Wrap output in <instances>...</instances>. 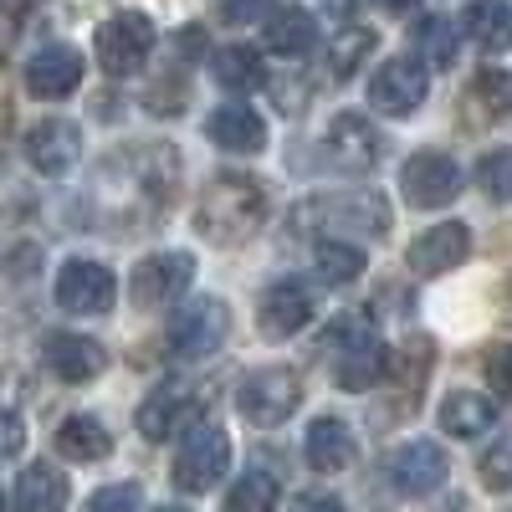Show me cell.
Here are the masks:
<instances>
[{
    "label": "cell",
    "mask_w": 512,
    "mask_h": 512,
    "mask_svg": "<svg viewBox=\"0 0 512 512\" xmlns=\"http://www.w3.org/2000/svg\"><path fill=\"white\" fill-rule=\"evenodd\" d=\"M205 139L216 149H226V154H256L267 144V123L246 103H226V108H216L205 118Z\"/></svg>",
    "instance_id": "18"
},
{
    "label": "cell",
    "mask_w": 512,
    "mask_h": 512,
    "mask_svg": "<svg viewBox=\"0 0 512 512\" xmlns=\"http://www.w3.org/2000/svg\"><path fill=\"white\" fill-rule=\"evenodd\" d=\"M497 425V400L477 395V390H456L441 400V431L446 436H461V441H477Z\"/></svg>",
    "instance_id": "20"
},
{
    "label": "cell",
    "mask_w": 512,
    "mask_h": 512,
    "mask_svg": "<svg viewBox=\"0 0 512 512\" xmlns=\"http://www.w3.org/2000/svg\"><path fill=\"white\" fill-rule=\"evenodd\" d=\"M57 451L67 461H103L113 451V436H108V425L93 420V415H67L57 425Z\"/></svg>",
    "instance_id": "25"
},
{
    "label": "cell",
    "mask_w": 512,
    "mask_h": 512,
    "mask_svg": "<svg viewBox=\"0 0 512 512\" xmlns=\"http://www.w3.org/2000/svg\"><path fill=\"white\" fill-rule=\"evenodd\" d=\"M446 451L436 441H405L390 451V461H384V477H390V487L400 497H431L441 482H446Z\"/></svg>",
    "instance_id": "10"
},
{
    "label": "cell",
    "mask_w": 512,
    "mask_h": 512,
    "mask_svg": "<svg viewBox=\"0 0 512 512\" xmlns=\"http://www.w3.org/2000/svg\"><path fill=\"white\" fill-rule=\"evenodd\" d=\"M308 318H313V292L297 277H277L262 297H256V328H262L272 344L292 338L297 328H308Z\"/></svg>",
    "instance_id": "12"
},
{
    "label": "cell",
    "mask_w": 512,
    "mask_h": 512,
    "mask_svg": "<svg viewBox=\"0 0 512 512\" xmlns=\"http://www.w3.org/2000/svg\"><path fill=\"white\" fill-rule=\"evenodd\" d=\"M292 512H344V502H338L333 492H297Z\"/></svg>",
    "instance_id": "38"
},
{
    "label": "cell",
    "mask_w": 512,
    "mask_h": 512,
    "mask_svg": "<svg viewBox=\"0 0 512 512\" xmlns=\"http://www.w3.org/2000/svg\"><path fill=\"white\" fill-rule=\"evenodd\" d=\"M267 6H272V0H216V16H221L226 26H251Z\"/></svg>",
    "instance_id": "36"
},
{
    "label": "cell",
    "mask_w": 512,
    "mask_h": 512,
    "mask_svg": "<svg viewBox=\"0 0 512 512\" xmlns=\"http://www.w3.org/2000/svg\"><path fill=\"white\" fill-rule=\"evenodd\" d=\"M415 0H379V11H410Z\"/></svg>",
    "instance_id": "42"
},
{
    "label": "cell",
    "mask_w": 512,
    "mask_h": 512,
    "mask_svg": "<svg viewBox=\"0 0 512 512\" xmlns=\"http://www.w3.org/2000/svg\"><path fill=\"white\" fill-rule=\"evenodd\" d=\"M226 333H231V308L221 297H195V303H185L169 318L164 338H169V354L175 359H205L226 344Z\"/></svg>",
    "instance_id": "6"
},
{
    "label": "cell",
    "mask_w": 512,
    "mask_h": 512,
    "mask_svg": "<svg viewBox=\"0 0 512 512\" xmlns=\"http://www.w3.org/2000/svg\"><path fill=\"white\" fill-rule=\"evenodd\" d=\"M466 256H472V231H466L461 221H446V226L420 231L405 251V262H410L415 277H441V272L461 267Z\"/></svg>",
    "instance_id": "14"
},
{
    "label": "cell",
    "mask_w": 512,
    "mask_h": 512,
    "mask_svg": "<svg viewBox=\"0 0 512 512\" xmlns=\"http://www.w3.org/2000/svg\"><path fill=\"white\" fill-rule=\"evenodd\" d=\"M139 497H144L139 482H113L88 497V512H139Z\"/></svg>",
    "instance_id": "35"
},
{
    "label": "cell",
    "mask_w": 512,
    "mask_h": 512,
    "mask_svg": "<svg viewBox=\"0 0 512 512\" xmlns=\"http://www.w3.org/2000/svg\"><path fill=\"white\" fill-rule=\"evenodd\" d=\"M226 466H231V436L221 431V425H210L200 420L195 431L180 441L175 451V466H169V477H175L180 492H210L221 477H226Z\"/></svg>",
    "instance_id": "4"
},
{
    "label": "cell",
    "mask_w": 512,
    "mask_h": 512,
    "mask_svg": "<svg viewBox=\"0 0 512 512\" xmlns=\"http://www.w3.org/2000/svg\"><path fill=\"white\" fill-rule=\"evenodd\" d=\"M0 512H6V497H0Z\"/></svg>",
    "instance_id": "44"
},
{
    "label": "cell",
    "mask_w": 512,
    "mask_h": 512,
    "mask_svg": "<svg viewBox=\"0 0 512 512\" xmlns=\"http://www.w3.org/2000/svg\"><path fill=\"white\" fill-rule=\"evenodd\" d=\"M400 190H405V200H410L415 210H441V205H451L456 190H461V169H456V159L441 154V149H420V154H410L405 169H400Z\"/></svg>",
    "instance_id": "8"
},
{
    "label": "cell",
    "mask_w": 512,
    "mask_h": 512,
    "mask_svg": "<svg viewBox=\"0 0 512 512\" xmlns=\"http://www.w3.org/2000/svg\"><path fill=\"white\" fill-rule=\"evenodd\" d=\"M93 52H98V67L108 77H134L149 52H154V21L144 11H118L98 26V41H93Z\"/></svg>",
    "instance_id": "5"
},
{
    "label": "cell",
    "mask_w": 512,
    "mask_h": 512,
    "mask_svg": "<svg viewBox=\"0 0 512 512\" xmlns=\"http://www.w3.org/2000/svg\"><path fill=\"white\" fill-rule=\"evenodd\" d=\"M425 93H431V77H425V67H415L410 57L379 62V72L369 77V103L384 118H410L425 103Z\"/></svg>",
    "instance_id": "11"
},
{
    "label": "cell",
    "mask_w": 512,
    "mask_h": 512,
    "mask_svg": "<svg viewBox=\"0 0 512 512\" xmlns=\"http://www.w3.org/2000/svg\"><path fill=\"white\" fill-rule=\"evenodd\" d=\"M82 159V128L67 118H41L26 134V164L36 175H67Z\"/></svg>",
    "instance_id": "15"
},
{
    "label": "cell",
    "mask_w": 512,
    "mask_h": 512,
    "mask_svg": "<svg viewBox=\"0 0 512 512\" xmlns=\"http://www.w3.org/2000/svg\"><path fill=\"white\" fill-rule=\"evenodd\" d=\"M277 507V477L251 466L246 477H236L231 497H226V512H272Z\"/></svg>",
    "instance_id": "31"
},
{
    "label": "cell",
    "mask_w": 512,
    "mask_h": 512,
    "mask_svg": "<svg viewBox=\"0 0 512 512\" xmlns=\"http://www.w3.org/2000/svg\"><path fill=\"white\" fill-rule=\"evenodd\" d=\"M482 482L492 492H512V436H502L487 456H482Z\"/></svg>",
    "instance_id": "34"
},
{
    "label": "cell",
    "mask_w": 512,
    "mask_h": 512,
    "mask_svg": "<svg viewBox=\"0 0 512 512\" xmlns=\"http://www.w3.org/2000/svg\"><path fill=\"white\" fill-rule=\"evenodd\" d=\"M41 359H47V369L67 384H88L103 374L108 354L98 338H82V333H47V344H41Z\"/></svg>",
    "instance_id": "17"
},
{
    "label": "cell",
    "mask_w": 512,
    "mask_h": 512,
    "mask_svg": "<svg viewBox=\"0 0 512 512\" xmlns=\"http://www.w3.org/2000/svg\"><path fill=\"white\" fill-rule=\"evenodd\" d=\"M67 507V477L52 461H36L16 477V512H62Z\"/></svg>",
    "instance_id": "23"
},
{
    "label": "cell",
    "mask_w": 512,
    "mask_h": 512,
    "mask_svg": "<svg viewBox=\"0 0 512 512\" xmlns=\"http://www.w3.org/2000/svg\"><path fill=\"white\" fill-rule=\"evenodd\" d=\"M195 410V400H190V390H180V384H164V390H154L144 405H139V436L144 441H169L180 431V420Z\"/></svg>",
    "instance_id": "22"
},
{
    "label": "cell",
    "mask_w": 512,
    "mask_h": 512,
    "mask_svg": "<svg viewBox=\"0 0 512 512\" xmlns=\"http://www.w3.org/2000/svg\"><path fill=\"white\" fill-rule=\"evenodd\" d=\"M210 77H216L221 88H231V93H256L267 82V67H262V57H256L251 47H221L216 57H210Z\"/></svg>",
    "instance_id": "29"
},
{
    "label": "cell",
    "mask_w": 512,
    "mask_h": 512,
    "mask_svg": "<svg viewBox=\"0 0 512 512\" xmlns=\"http://www.w3.org/2000/svg\"><path fill=\"white\" fill-rule=\"evenodd\" d=\"M113 297H118L113 267L93 262V256H72V262H62V272H57V303L67 313H82V318L108 313Z\"/></svg>",
    "instance_id": "9"
},
{
    "label": "cell",
    "mask_w": 512,
    "mask_h": 512,
    "mask_svg": "<svg viewBox=\"0 0 512 512\" xmlns=\"http://www.w3.org/2000/svg\"><path fill=\"white\" fill-rule=\"evenodd\" d=\"M507 108H512V72L482 67L472 82H466V113H472V123H492Z\"/></svg>",
    "instance_id": "26"
},
{
    "label": "cell",
    "mask_w": 512,
    "mask_h": 512,
    "mask_svg": "<svg viewBox=\"0 0 512 512\" xmlns=\"http://www.w3.org/2000/svg\"><path fill=\"white\" fill-rule=\"evenodd\" d=\"M190 277H195V256L190 251H154V256H144V262L134 267V277H128V297H134V308L159 313L190 287Z\"/></svg>",
    "instance_id": "7"
},
{
    "label": "cell",
    "mask_w": 512,
    "mask_h": 512,
    "mask_svg": "<svg viewBox=\"0 0 512 512\" xmlns=\"http://www.w3.org/2000/svg\"><path fill=\"white\" fill-rule=\"evenodd\" d=\"M487 379L502 400H512V349H492L487 354Z\"/></svg>",
    "instance_id": "37"
},
{
    "label": "cell",
    "mask_w": 512,
    "mask_h": 512,
    "mask_svg": "<svg viewBox=\"0 0 512 512\" xmlns=\"http://www.w3.org/2000/svg\"><path fill=\"white\" fill-rule=\"evenodd\" d=\"M262 221H267V190H262V180H251V175H216L205 185L200 210H195V226L210 241H221V246L246 241Z\"/></svg>",
    "instance_id": "1"
},
{
    "label": "cell",
    "mask_w": 512,
    "mask_h": 512,
    "mask_svg": "<svg viewBox=\"0 0 512 512\" xmlns=\"http://www.w3.org/2000/svg\"><path fill=\"white\" fill-rule=\"evenodd\" d=\"M323 154H328V164L349 169V175L374 169L379 164V134H374V123L364 113H338L328 123V134H323Z\"/></svg>",
    "instance_id": "13"
},
{
    "label": "cell",
    "mask_w": 512,
    "mask_h": 512,
    "mask_svg": "<svg viewBox=\"0 0 512 512\" xmlns=\"http://www.w3.org/2000/svg\"><path fill=\"white\" fill-rule=\"evenodd\" d=\"M297 400H303V379H297L292 369L282 364H267V369H251L241 384H236V410L246 425H256V431H272V425H282Z\"/></svg>",
    "instance_id": "3"
},
{
    "label": "cell",
    "mask_w": 512,
    "mask_h": 512,
    "mask_svg": "<svg viewBox=\"0 0 512 512\" xmlns=\"http://www.w3.org/2000/svg\"><path fill=\"white\" fill-rule=\"evenodd\" d=\"M77 88H82V52H72V47H41L26 62V93L31 98L57 103V98H72Z\"/></svg>",
    "instance_id": "16"
},
{
    "label": "cell",
    "mask_w": 512,
    "mask_h": 512,
    "mask_svg": "<svg viewBox=\"0 0 512 512\" xmlns=\"http://www.w3.org/2000/svg\"><path fill=\"white\" fill-rule=\"evenodd\" d=\"M456 26L446 21V16H420L415 26H410V47H415V57H420V67H451L456 62Z\"/></svg>",
    "instance_id": "28"
},
{
    "label": "cell",
    "mask_w": 512,
    "mask_h": 512,
    "mask_svg": "<svg viewBox=\"0 0 512 512\" xmlns=\"http://www.w3.org/2000/svg\"><path fill=\"white\" fill-rule=\"evenodd\" d=\"M36 6V0H0V11H6V16H26Z\"/></svg>",
    "instance_id": "41"
},
{
    "label": "cell",
    "mask_w": 512,
    "mask_h": 512,
    "mask_svg": "<svg viewBox=\"0 0 512 512\" xmlns=\"http://www.w3.org/2000/svg\"><path fill=\"white\" fill-rule=\"evenodd\" d=\"M313 267H318V277L328 282V287H349V282H359L364 277V251L354 246V241H318V251H313Z\"/></svg>",
    "instance_id": "30"
},
{
    "label": "cell",
    "mask_w": 512,
    "mask_h": 512,
    "mask_svg": "<svg viewBox=\"0 0 512 512\" xmlns=\"http://www.w3.org/2000/svg\"><path fill=\"white\" fill-rule=\"evenodd\" d=\"M267 47H272L277 57H308V52L318 47V21H313V11H297V6L277 11L272 26H267Z\"/></svg>",
    "instance_id": "27"
},
{
    "label": "cell",
    "mask_w": 512,
    "mask_h": 512,
    "mask_svg": "<svg viewBox=\"0 0 512 512\" xmlns=\"http://www.w3.org/2000/svg\"><path fill=\"white\" fill-rule=\"evenodd\" d=\"M303 456L313 472H344L354 461V431L338 415H318L308 425V441H303Z\"/></svg>",
    "instance_id": "19"
},
{
    "label": "cell",
    "mask_w": 512,
    "mask_h": 512,
    "mask_svg": "<svg viewBox=\"0 0 512 512\" xmlns=\"http://www.w3.org/2000/svg\"><path fill=\"white\" fill-rule=\"evenodd\" d=\"M21 441H26L21 420H16V415H0V456H16V451H21Z\"/></svg>",
    "instance_id": "39"
},
{
    "label": "cell",
    "mask_w": 512,
    "mask_h": 512,
    "mask_svg": "<svg viewBox=\"0 0 512 512\" xmlns=\"http://www.w3.org/2000/svg\"><path fill=\"white\" fill-rule=\"evenodd\" d=\"M369 57H374V31H364V26H354V31H338L333 52H328V72H333L338 82H349V77H354Z\"/></svg>",
    "instance_id": "32"
},
{
    "label": "cell",
    "mask_w": 512,
    "mask_h": 512,
    "mask_svg": "<svg viewBox=\"0 0 512 512\" xmlns=\"http://www.w3.org/2000/svg\"><path fill=\"white\" fill-rule=\"evenodd\" d=\"M395 221V210L384 195H369V190H349V195H318L303 205V226H318L328 231L333 241L338 236H384Z\"/></svg>",
    "instance_id": "2"
},
{
    "label": "cell",
    "mask_w": 512,
    "mask_h": 512,
    "mask_svg": "<svg viewBox=\"0 0 512 512\" xmlns=\"http://www.w3.org/2000/svg\"><path fill=\"white\" fill-rule=\"evenodd\" d=\"M318 6H323L328 16H349V11H354V0H318Z\"/></svg>",
    "instance_id": "40"
},
{
    "label": "cell",
    "mask_w": 512,
    "mask_h": 512,
    "mask_svg": "<svg viewBox=\"0 0 512 512\" xmlns=\"http://www.w3.org/2000/svg\"><path fill=\"white\" fill-rule=\"evenodd\" d=\"M477 185L487 200H512V149H492L477 164Z\"/></svg>",
    "instance_id": "33"
},
{
    "label": "cell",
    "mask_w": 512,
    "mask_h": 512,
    "mask_svg": "<svg viewBox=\"0 0 512 512\" xmlns=\"http://www.w3.org/2000/svg\"><path fill=\"white\" fill-rule=\"evenodd\" d=\"M390 374V349L379 344V338H364V344L344 349L333 359V379H338V390H374V384Z\"/></svg>",
    "instance_id": "21"
},
{
    "label": "cell",
    "mask_w": 512,
    "mask_h": 512,
    "mask_svg": "<svg viewBox=\"0 0 512 512\" xmlns=\"http://www.w3.org/2000/svg\"><path fill=\"white\" fill-rule=\"evenodd\" d=\"M461 31H466V41H477L482 52H502L512 41V6L507 0H472L461 16Z\"/></svg>",
    "instance_id": "24"
},
{
    "label": "cell",
    "mask_w": 512,
    "mask_h": 512,
    "mask_svg": "<svg viewBox=\"0 0 512 512\" xmlns=\"http://www.w3.org/2000/svg\"><path fill=\"white\" fill-rule=\"evenodd\" d=\"M159 512H185V507H159Z\"/></svg>",
    "instance_id": "43"
}]
</instances>
